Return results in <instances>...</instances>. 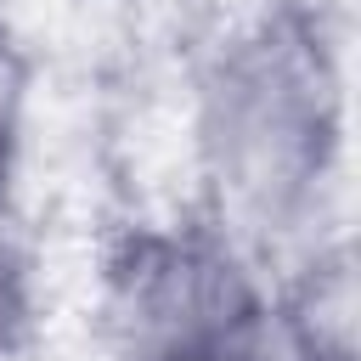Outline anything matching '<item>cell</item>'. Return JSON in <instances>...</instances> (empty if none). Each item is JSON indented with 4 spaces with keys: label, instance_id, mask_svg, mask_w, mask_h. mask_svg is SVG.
<instances>
[{
    "label": "cell",
    "instance_id": "7a4b0ae2",
    "mask_svg": "<svg viewBox=\"0 0 361 361\" xmlns=\"http://www.w3.org/2000/svg\"><path fill=\"white\" fill-rule=\"evenodd\" d=\"M276 299L316 361H355V254L344 237L310 243Z\"/></svg>",
    "mask_w": 361,
    "mask_h": 361
},
{
    "label": "cell",
    "instance_id": "3957f363",
    "mask_svg": "<svg viewBox=\"0 0 361 361\" xmlns=\"http://www.w3.org/2000/svg\"><path fill=\"white\" fill-rule=\"evenodd\" d=\"M28 102H34V68H28V51H23L17 34L0 23V203L11 197V175H17V164H23Z\"/></svg>",
    "mask_w": 361,
    "mask_h": 361
},
{
    "label": "cell",
    "instance_id": "277c9868",
    "mask_svg": "<svg viewBox=\"0 0 361 361\" xmlns=\"http://www.w3.org/2000/svg\"><path fill=\"white\" fill-rule=\"evenodd\" d=\"M28 322H34V259L11 226V209L0 203V361L23 350Z\"/></svg>",
    "mask_w": 361,
    "mask_h": 361
},
{
    "label": "cell",
    "instance_id": "6da1fadb",
    "mask_svg": "<svg viewBox=\"0 0 361 361\" xmlns=\"http://www.w3.org/2000/svg\"><path fill=\"white\" fill-rule=\"evenodd\" d=\"M214 226L243 248L299 237L344 158V79L322 23L271 6L220 39L192 113Z\"/></svg>",
    "mask_w": 361,
    "mask_h": 361
}]
</instances>
